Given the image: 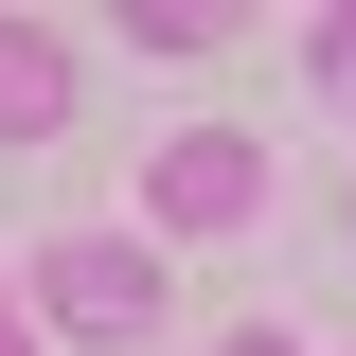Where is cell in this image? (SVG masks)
Masks as SVG:
<instances>
[{
	"label": "cell",
	"instance_id": "obj_2",
	"mask_svg": "<svg viewBox=\"0 0 356 356\" xmlns=\"http://www.w3.org/2000/svg\"><path fill=\"white\" fill-rule=\"evenodd\" d=\"M143 214H161V232H250V214H267V161H250L232 125H178L161 161H143Z\"/></svg>",
	"mask_w": 356,
	"mask_h": 356
},
{
	"label": "cell",
	"instance_id": "obj_4",
	"mask_svg": "<svg viewBox=\"0 0 356 356\" xmlns=\"http://www.w3.org/2000/svg\"><path fill=\"white\" fill-rule=\"evenodd\" d=\"M125 36H143V54H214V36H250V18H232V0H143Z\"/></svg>",
	"mask_w": 356,
	"mask_h": 356
},
{
	"label": "cell",
	"instance_id": "obj_3",
	"mask_svg": "<svg viewBox=\"0 0 356 356\" xmlns=\"http://www.w3.org/2000/svg\"><path fill=\"white\" fill-rule=\"evenodd\" d=\"M54 125H72V54L36 18H0V143H54Z\"/></svg>",
	"mask_w": 356,
	"mask_h": 356
},
{
	"label": "cell",
	"instance_id": "obj_1",
	"mask_svg": "<svg viewBox=\"0 0 356 356\" xmlns=\"http://www.w3.org/2000/svg\"><path fill=\"white\" fill-rule=\"evenodd\" d=\"M18 303H36V339H89V356H125L143 321H161V250H143V232H54V250L18 267Z\"/></svg>",
	"mask_w": 356,
	"mask_h": 356
},
{
	"label": "cell",
	"instance_id": "obj_5",
	"mask_svg": "<svg viewBox=\"0 0 356 356\" xmlns=\"http://www.w3.org/2000/svg\"><path fill=\"white\" fill-rule=\"evenodd\" d=\"M303 36H321V89L356 107V0H339V18H303Z\"/></svg>",
	"mask_w": 356,
	"mask_h": 356
},
{
	"label": "cell",
	"instance_id": "obj_6",
	"mask_svg": "<svg viewBox=\"0 0 356 356\" xmlns=\"http://www.w3.org/2000/svg\"><path fill=\"white\" fill-rule=\"evenodd\" d=\"M214 356H303V339H285V321H232V339H214Z\"/></svg>",
	"mask_w": 356,
	"mask_h": 356
},
{
	"label": "cell",
	"instance_id": "obj_7",
	"mask_svg": "<svg viewBox=\"0 0 356 356\" xmlns=\"http://www.w3.org/2000/svg\"><path fill=\"white\" fill-rule=\"evenodd\" d=\"M0 356H36V303H18V285H0Z\"/></svg>",
	"mask_w": 356,
	"mask_h": 356
}]
</instances>
